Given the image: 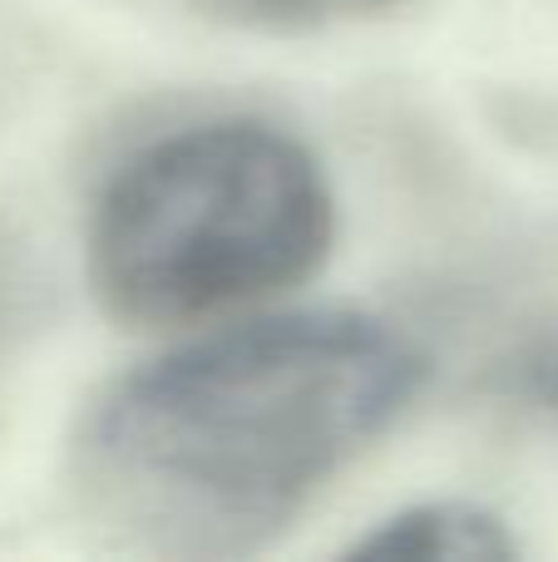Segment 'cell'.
Returning <instances> with one entry per match:
<instances>
[{"label": "cell", "instance_id": "277c9868", "mask_svg": "<svg viewBox=\"0 0 558 562\" xmlns=\"http://www.w3.org/2000/svg\"><path fill=\"white\" fill-rule=\"evenodd\" d=\"M217 20H233L247 30H272V35H302V30L346 25V20L386 15L411 0H203Z\"/></svg>", "mask_w": 558, "mask_h": 562}, {"label": "cell", "instance_id": "3957f363", "mask_svg": "<svg viewBox=\"0 0 558 562\" xmlns=\"http://www.w3.org/2000/svg\"><path fill=\"white\" fill-rule=\"evenodd\" d=\"M346 558L376 562H510L520 558V538L510 533L494 508L470 498H425L401 514L381 518L371 533H361Z\"/></svg>", "mask_w": 558, "mask_h": 562}, {"label": "cell", "instance_id": "6da1fadb", "mask_svg": "<svg viewBox=\"0 0 558 562\" xmlns=\"http://www.w3.org/2000/svg\"><path fill=\"white\" fill-rule=\"evenodd\" d=\"M425 370L401 326L351 306L213 321L89 400L75 484L134 548L253 558L411 409Z\"/></svg>", "mask_w": 558, "mask_h": 562}, {"label": "cell", "instance_id": "7a4b0ae2", "mask_svg": "<svg viewBox=\"0 0 558 562\" xmlns=\"http://www.w3.org/2000/svg\"><path fill=\"white\" fill-rule=\"evenodd\" d=\"M336 198L322 158L267 119L148 138L99 188L85 277L124 330H193L297 291L326 267Z\"/></svg>", "mask_w": 558, "mask_h": 562}]
</instances>
